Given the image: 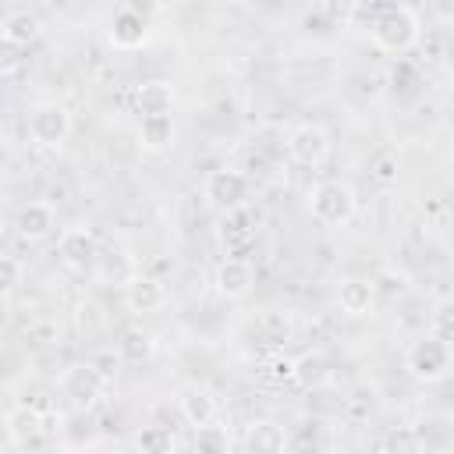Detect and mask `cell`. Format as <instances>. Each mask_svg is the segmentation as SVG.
Here are the masks:
<instances>
[{"label":"cell","mask_w":454,"mask_h":454,"mask_svg":"<svg viewBox=\"0 0 454 454\" xmlns=\"http://www.w3.org/2000/svg\"><path fill=\"white\" fill-rule=\"evenodd\" d=\"M369 35L376 43V50L383 53H408L419 35H422V25H419V14L404 4H390V7H380L372 14V25H369Z\"/></svg>","instance_id":"6da1fadb"},{"label":"cell","mask_w":454,"mask_h":454,"mask_svg":"<svg viewBox=\"0 0 454 454\" xmlns=\"http://www.w3.org/2000/svg\"><path fill=\"white\" fill-rule=\"evenodd\" d=\"M404 365H408V372L419 383H440L450 372V344L440 340V337H433V333H422L419 340L408 344Z\"/></svg>","instance_id":"7a4b0ae2"},{"label":"cell","mask_w":454,"mask_h":454,"mask_svg":"<svg viewBox=\"0 0 454 454\" xmlns=\"http://www.w3.org/2000/svg\"><path fill=\"white\" fill-rule=\"evenodd\" d=\"M309 209L323 227H344L355 216V192L344 181H319L309 192Z\"/></svg>","instance_id":"3957f363"},{"label":"cell","mask_w":454,"mask_h":454,"mask_svg":"<svg viewBox=\"0 0 454 454\" xmlns=\"http://www.w3.org/2000/svg\"><path fill=\"white\" fill-rule=\"evenodd\" d=\"M71 135V114L64 103H35L28 110V138L39 145V149H60Z\"/></svg>","instance_id":"277c9868"},{"label":"cell","mask_w":454,"mask_h":454,"mask_svg":"<svg viewBox=\"0 0 454 454\" xmlns=\"http://www.w3.org/2000/svg\"><path fill=\"white\" fill-rule=\"evenodd\" d=\"M202 199L220 209V213H234L245 206L248 199V177L234 167H216L206 174V184H202Z\"/></svg>","instance_id":"5b68a950"},{"label":"cell","mask_w":454,"mask_h":454,"mask_svg":"<svg viewBox=\"0 0 454 454\" xmlns=\"http://www.w3.org/2000/svg\"><path fill=\"white\" fill-rule=\"evenodd\" d=\"M156 7H145V4H128L114 14L110 21V46L114 50H138L145 39H149V18H153Z\"/></svg>","instance_id":"8992f818"},{"label":"cell","mask_w":454,"mask_h":454,"mask_svg":"<svg viewBox=\"0 0 454 454\" xmlns=\"http://www.w3.org/2000/svg\"><path fill=\"white\" fill-rule=\"evenodd\" d=\"M60 394H64L71 404H78V408H92V404L103 401L106 380H103L89 362H78V365H67V369L60 372Z\"/></svg>","instance_id":"52a82bcc"},{"label":"cell","mask_w":454,"mask_h":454,"mask_svg":"<svg viewBox=\"0 0 454 454\" xmlns=\"http://www.w3.org/2000/svg\"><path fill=\"white\" fill-rule=\"evenodd\" d=\"M287 156L301 167H319L330 156V135L319 124H298L287 135Z\"/></svg>","instance_id":"ba28073f"},{"label":"cell","mask_w":454,"mask_h":454,"mask_svg":"<svg viewBox=\"0 0 454 454\" xmlns=\"http://www.w3.org/2000/svg\"><path fill=\"white\" fill-rule=\"evenodd\" d=\"M213 284H216V294H223V298H245L252 291V284H255V273H252L248 259L227 255V259L216 262Z\"/></svg>","instance_id":"9c48e42d"},{"label":"cell","mask_w":454,"mask_h":454,"mask_svg":"<svg viewBox=\"0 0 454 454\" xmlns=\"http://www.w3.org/2000/svg\"><path fill=\"white\" fill-rule=\"evenodd\" d=\"M163 301H167V287L156 277H145V273H131L128 277V284H124V305H128V312L145 316V312H156Z\"/></svg>","instance_id":"30bf717a"},{"label":"cell","mask_w":454,"mask_h":454,"mask_svg":"<svg viewBox=\"0 0 454 454\" xmlns=\"http://www.w3.org/2000/svg\"><path fill=\"white\" fill-rule=\"evenodd\" d=\"M53 227H57V213H53L50 202H28V206H21L18 216H14V231H18L25 241H43V238L53 234Z\"/></svg>","instance_id":"8fae6325"},{"label":"cell","mask_w":454,"mask_h":454,"mask_svg":"<svg viewBox=\"0 0 454 454\" xmlns=\"http://www.w3.org/2000/svg\"><path fill=\"white\" fill-rule=\"evenodd\" d=\"M57 252L71 270H85L96 262V238L89 227H67L57 241Z\"/></svg>","instance_id":"7c38bea8"},{"label":"cell","mask_w":454,"mask_h":454,"mask_svg":"<svg viewBox=\"0 0 454 454\" xmlns=\"http://www.w3.org/2000/svg\"><path fill=\"white\" fill-rule=\"evenodd\" d=\"M337 305H340V312H348V316H369L372 305H376L372 280L344 277V280L337 284Z\"/></svg>","instance_id":"4fadbf2b"},{"label":"cell","mask_w":454,"mask_h":454,"mask_svg":"<svg viewBox=\"0 0 454 454\" xmlns=\"http://www.w3.org/2000/svg\"><path fill=\"white\" fill-rule=\"evenodd\" d=\"M7 436L14 440V443H21V447H28V443H39L43 440V411L39 408H32V404H18V408H11L7 411Z\"/></svg>","instance_id":"5bb4252c"},{"label":"cell","mask_w":454,"mask_h":454,"mask_svg":"<svg viewBox=\"0 0 454 454\" xmlns=\"http://www.w3.org/2000/svg\"><path fill=\"white\" fill-rule=\"evenodd\" d=\"M170 106H174L170 82L153 78V82H142L135 89V110H138V117H163V114H170Z\"/></svg>","instance_id":"9a60e30c"},{"label":"cell","mask_w":454,"mask_h":454,"mask_svg":"<svg viewBox=\"0 0 454 454\" xmlns=\"http://www.w3.org/2000/svg\"><path fill=\"white\" fill-rule=\"evenodd\" d=\"M177 138V124L170 114L163 117H138V145L145 153H167Z\"/></svg>","instance_id":"2e32d148"},{"label":"cell","mask_w":454,"mask_h":454,"mask_svg":"<svg viewBox=\"0 0 454 454\" xmlns=\"http://www.w3.org/2000/svg\"><path fill=\"white\" fill-rule=\"evenodd\" d=\"M177 411H181V419L188 422V426H209V422H216V397L206 390V387H188L184 394H181V401H177Z\"/></svg>","instance_id":"e0dca14e"},{"label":"cell","mask_w":454,"mask_h":454,"mask_svg":"<svg viewBox=\"0 0 454 454\" xmlns=\"http://www.w3.org/2000/svg\"><path fill=\"white\" fill-rule=\"evenodd\" d=\"M245 447H248V454H287V433L277 422L259 419V422L248 426Z\"/></svg>","instance_id":"ac0fdd59"},{"label":"cell","mask_w":454,"mask_h":454,"mask_svg":"<svg viewBox=\"0 0 454 454\" xmlns=\"http://www.w3.org/2000/svg\"><path fill=\"white\" fill-rule=\"evenodd\" d=\"M39 28H43V25H39V18H35L32 11H11V14L4 18V25H0V39L18 50V46L35 43V39H39Z\"/></svg>","instance_id":"d6986e66"},{"label":"cell","mask_w":454,"mask_h":454,"mask_svg":"<svg viewBox=\"0 0 454 454\" xmlns=\"http://www.w3.org/2000/svg\"><path fill=\"white\" fill-rule=\"evenodd\" d=\"M153 351H156V340H153V333H145V330H124L121 333V340H117V355L124 358V365H142V362H149L153 358Z\"/></svg>","instance_id":"ffe728a7"},{"label":"cell","mask_w":454,"mask_h":454,"mask_svg":"<svg viewBox=\"0 0 454 454\" xmlns=\"http://www.w3.org/2000/svg\"><path fill=\"white\" fill-rule=\"evenodd\" d=\"M192 450H195V454H231V450H234L231 429H227V426H220V422L199 426V429H195V436H192Z\"/></svg>","instance_id":"44dd1931"},{"label":"cell","mask_w":454,"mask_h":454,"mask_svg":"<svg viewBox=\"0 0 454 454\" xmlns=\"http://www.w3.org/2000/svg\"><path fill=\"white\" fill-rule=\"evenodd\" d=\"M135 450L138 454H174V436H170L167 426L149 422L135 433Z\"/></svg>","instance_id":"7402d4cb"},{"label":"cell","mask_w":454,"mask_h":454,"mask_svg":"<svg viewBox=\"0 0 454 454\" xmlns=\"http://www.w3.org/2000/svg\"><path fill=\"white\" fill-rule=\"evenodd\" d=\"M330 376V362L323 351H305L301 358H294V380L301 387H319Z\"/></svg>","instance_id":"603a6c76"},{"label":"cell","mask_w":454,"mask_h":454,"mask_svg":"<svg viewBox=\"0 0 454 454\" xmlns=\"http://www.w3.org/2000/svg\"><path fill=\"white\" fill-rule=\"evenodd\" d=\"M380 454H422V443L411 426H394L380 440Z\"/></svg>","instance_id":"cb8c5ba5"},{"label":"cell","mask_w":454,"mask_h":454,"mask_svg":"<svg viewBox=\"0 0 454 454\" xmlns=\"http://www.w3.org/2000/svg\"><path fill=\"white\" fill-rule=\"evenodd\" d=\"M245 220H248L245 206L234 209V213H227V220H223V241H227L231 248H245V245L255 238V227H245Z\"/></svg>","instance_id":"d4e9b609"},{"label":"cell","mask_w":454,"mask_h":454,"mask_svg":"<svg viewBox=\"0 0 454 454\" xmlns=\"http://www.w3.org/2000/svg\"><path fill=\"white\" fill-rule=\"evenodd\" d=\"M25 344L28 348H53V344H60V323L57 319H35V323H28Z\"/></svg>","instance_id":"484cf974"},{"label":"cell","mask_w":454,"mask_h":454,"mask_svg":"<svg viewBox=\"0 0 454 454\" xmlns=\"http://www.w3.org/2000/svg\"><path fill=\"white\" fill-rule=\"evenodd\" d=\"M369 174H372V181H376V184H383V188L397 184V174H401V167H397V156H394V153H380V156L372 160Z\"/></svg>","instance_id":"4316f807"},{"label":"cell","mask_w":454,"mask_h":454,"mask_svg":"<svg viewBox=\"0 0 454 454\" xmlns=\"http://www.w3.org/2000/svg\"><path fill=\"white\" fill-rule=\"evenodd\" d=\"M89 365H92V369H96V372H99V376H103V380L110 383V380H114V376L121 372L124 358L117 355V348H99V351H96V355L89 358Z\"/></svg>","instance_id":"83f0119b"},{"label":"cell","mask_w":454,"mask_h":454,"mask_svg":"<svg viewBox=\"0 0 454 454\" xmlns=\"http://www.w3.org/2000/svg\"><path fill=\"white\" fill-rule=\"evenodd\" d=\"M372 291H387L390 298H394V294L401 298V294L408 291V277H404V273H394V270H383V273L372 280Z\"/></svg>","instance_id":"f1b7e54d"},{"label":"cell","mask_w":454,"mask_h":454,"mask_svg":"<svg viewBox=\"0 0 454 454\" xmlns=\"http://www.w3.org/2000/svg\"><path fill=\"white\" fill-rule=\"evenodd\" d=\"M18 284H21V262L11 255H0V294L14 291Z\"/></svg>","instance_id":"f546056e"},{"label":"cell","mask_w":454,"mask_h":454,"mask_svg":"<svg viewBox=\"0 0 454 454\" xmlns=\"http://www.w3.org/2000/svg\"><path fill=\"white\" fill-rule=\"evenodd\" d=\"M450 301H443L436 312H433V326H429V333L433 337H440V340H447L450 344V337H454V326H450Z\"/></svg>","instance_id":"4dcf8cb0"},{"label":"cell","mask_w":454,"mask_h":454,"mask_svg":"<svg viewBox=\"0 0 454 454\" xmlns=\"http://www.w3.org/2000/svg\"><path fill=\"white\" fill-rule=\"evenodd\" d=\"M270 376H273L277 383H291V380H294V358L277 355V358L270 362Z\"/></svg>","instance_id":"1f68e13d"},{"label":"cell","mask_w":454,"mask_h":454,"mask_svg":"<svg viewBox=\"0 0 454 454\" xmlns=\"http://www.w3.org/2000/svg\"><path fill=\"white\" fill-rule=\"evenodd\" d=\"M11 64H14V46L4 43V46H0V67H11Z\"/></svg>","instance_id":"d6a6232c"},{"label":"cell","mask_w":454,"mask_h":454,"mask_svg":"<svg viewBox=\"0 0 454 454\" xmlns=\"http://www.w3.org/2000/svg\"><path fill=\"white\" fill-rule=\"evenodd\" d=\"M43 454H74V450H71V447H46Z\"/></svg>","instance_id":"836d02e7"},{"label":"cell","mask_w":454,"mask_h":454,"mask_svg":"<svg viewBox=\"0 0 454 454\" xmlns=\"http://www.w3.org/2000/svg\"><path fill=\"white\" fill-rule=\"evenodd\" d=\"M0 234H4V220H0Z\"/></svg>","instance_id":"e575fe53"},{"label":"cell","mask_w":454,"mask_h":454,"mask_svg":"<svg viewBox=\"0 0 454 454\" xmlns=\"http://www.w3.org/2000/svg\"><path fill=\"white\" fill-rule=\"evenodd\" d=\"M0 177H4V163H0Z\"/></svg>","instance_id":"d590c367"}]
</instances>
